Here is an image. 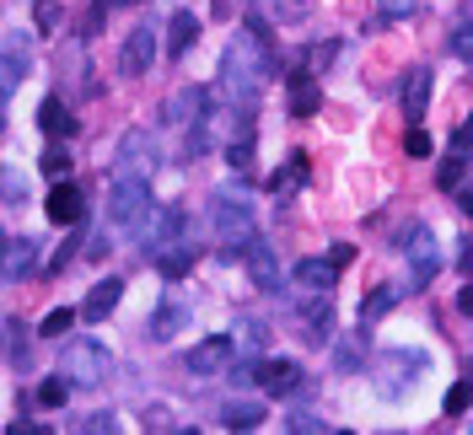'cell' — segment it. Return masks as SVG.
<instances>
[{
	"instance_id": "cell-1",
	"label": "cell",
	"mask_w": 473,
	"mask_h": 435,
	"mask_svg": "<svg viewBox=\"0 0 473 435\" xmlns=\"http://www.w3.org/2000/svg\"><path fill=\"white\" fill-rule=\"evenodd\" d=\"M269 75H275V43H269V38H258V32H242V38L226 48V59H221L226 97H232V108L242 102V113L264 97Z\"/></svg>"
},
{
	"instance_id": "cell-2",
	"label": "cell",
	"mask_w": 473,
	"mask_h": 435,
	"mask_svg": "<svg viewBox=\"0 0 473 435\" xmlns=\"http://www.w3.org/2000/svg\"><path fill=\"white\" fill-rule=\"evenodd\" d=\"M210 221H215V242H221V258H237L248 242H253V204L242 199V194H232V188H221L215 199H210Z\"/></svg>"
},
{
	"instance_id": "cell-3",
	"label": "cell",
	"mask_w": 473,
	"mask_h": 435,
	"mask_svg": "<svg viewBox=\"0 0 473 435\" xmlns=\"http://www.w3.org/2000/svg\"><path fill=\"white\" fill-rule=\"evenodd\" d=\"M145 215H151V178H113V188H108V221H113V231H140L145 226Z\"/></svg>"
},
{
	"instance_id": "cell-4",
	"label": "cell",
	"mask_w": 473,
	"mask_h": 435,
	"mask_svg": "<svg viewBox=\"0 0 473 435\" xmlns=\"http://www.w3.org/2000/svg\"><path fill=\"white\" fill-rule=\"evenodd\" d=\"M113 371V355L97 344V339H70L65 355H59V377L75 382V387H102Z\"/></svg>"
},
{
	"instance_id": "cell-5",
	"label": "cell",
	"mask_w": 473,
	"mask_h": 435,
	"mask_svg": "<svg viewBox=\"0 0 473 435\" xmlns=\"http://www.w3.org/2000/svg\"><path fill=\"white\" fill-rule=\"evenodd\" d=\"M156 167H162L156 135H151V129H129V135L118 140V172H124V178H151Z\"/></svg>"
},
{
	"instance_id": "cell-6",
	"label": "cell",
	"mask_w": 473,
	"mask_h": 435,
	"mask_svg": "<svg viewBox=\"0 0 473 435\" xmlns=\"http://www.w3.org/2000/svg\"><path fill=\"white\" fill-rule=\"evenodd\" d=\"M404 248H409V285H425V280L442 269V248H436V231H431V226H415Z\"/></svg>"
},
{
	"instance_id": "cell-7",
	"label": "cell",
	"mask_w": 473,
	"mask_h": 435,
	"mask_svg": "<svg viewBox=\"0 0 473 435\" xmlns=\"http://www.w3.org/2000/svg\"><path fill=\"white\" fill-rule=\"evenodd\" d=\"M43 215H48L54 226H81V221H86V194H81L70 178H54V194H48Z\"/></svg>"
},
{
	"instance_id": "cell-8",
	"label": "cell",
	"mask_w": 473,
	"mask_h": 435,
	"mask_svg": "<svg viewBox=\"0 0 473 435\" xmlns=\"http://www.w3.org/2000/svg\"><path fill=\"white\" fill-rule=\"evenodd\" d=\"M151 59H156V27H151V22H140V27L124 38L118 70H124V75H145V70H151Z\"/></svg>"
},
{
	"instance_id": "cell-9",
	"label": "cell",
	"mask_w": 473,
	"mask_h": 435,
	"mask_svg": "<svg viewBox=\"0 0 473 435\" xmlns=\"http://www.w3.org/2000/svg\"><path fill=\"white\" fill-rule=\"evenodd\" d=\"M232 355H237V350H232V339H226V334L199 339V344L188 350V371H194V377H215V371H226V366H232Z\"/></svg>"
},
{
	"instance_id": "cell-10",
	"label": "cell",
	"mask_w": 473,
	"mask_h": 435,
	"mask_svg": "<svg viewBox=\"0 0 473 435\" xmlns=\"http://www.w3.org/2000/svg\"><path fill=\"white\" fill-rule=\"evenodd\" d=\"M404 371H415V377H420V371H425V355H420V350H415V355H409V350H388V355H382L377 377H382V393H388V398H399V393L409 387V382H404Z\"/></svg>"
},
{
	"instance_id": "cell-11",
	"label": "cell",
	"mask_w": 473,
	"mask_h": 435,
	"mask_svg": "<svg viewBox=\"0 0 473 435\" xmlns=\"http://www.w3.org/2000/svg\"><path fill=\"white\" fill-rule=\"evenodd\" d=\"M258 387L269 393V398H291L296 387H302V366L296 361H258Z\"/></svg>"
},
{
	"instance_id": "cell-12",
	"label": "cell",
	"mask_w": 473,
	"mask_h": 435,
	"mask_svg": "<svg viewBox=\"0 0 473 435\" xmlns=\"http://www.w3.org/2000/svg\"><path fill=\"white\" fill-rule=\"evenodd\" d=\"M237 258L248 264V274H253V285H258V291H280V264H275L269 242H258V237H253V242H248Z\"/></svg>"
},
{
	"instance_id": "cell-13",
	"label": "cell",
	"mask_w": 473,
	"mask_h": 435,
	"mask_svg": "<svg viewBox=\"0 0 473 435\" xmlns=\"http://www.w3.org/2000/svg\"><path fill=\"white\" fill-rule=\"evenodd\" d=\"M118 296H124V280H118V274H108V280H97V285L86 291V301H81V312H75V318H86V323H102V318L118 307Z\"/></svg>"
},
{
	"instance_id": "cell-14",
	"label": "cell",
	"mask_w": 473,
	"mask_h": 435,
	"mask_svg": "<svg viewBox=\"0 0 473 435\" xmlns=\"http://www.w3.org/2000/svg\"><path fill=\"white\" fill-rule=\"evenodd\" d=\"M38 237H16V242H5V253H0V274L5 280H27L32 269H38Z\"/></svg>"
},
{
	"instance_id": "cell-15",
	"label": "cell",
	"mask_w": 473,
	"mask_h": 435,
	"mask_svg": "<svg viewBox=\"0 0 473 435\" xmlns=\"http://www.w3.org/2000/svg\"><path fill=\"white\" fill-rule=\"evenodd\" d=\"M188 318H194V301H183V296H167V301H162V312L151 318V339H172V334H178Z\"/></svg>"
},
{
	"instance_id": "cell-16",
	"label": "cell",
	"mask_w": 473,
	"mask_h": 435,
	"mask_svg": "<svg viewBox=\"0 0 473 435\" xmlns=\"http://www.w3.org/2000/svg\"><path fill=\"white\" fill-rule=\"evenodd\" d=\"M425 108H431V70H409V81H404V118L420 124Z\"/></svg>"
},
{
	"instance_id": "cell-17",
	"label": "cell",
	"mask_w": 473,
	"mask_h": 435,
	"mask_svg": "<svg viewBox=\"0 0 473 435\" xmlns=\"http://www.w3.org/2000/svg\"><path fill=\"white\" fill-rule=\"evenodd\" d=\"M318 108H323V86H318L307 70H296V75H291V113H296V118H312Z\"/></svg>"
},
{
	"instance_id": "cell-18",
	"label": "cell",
	"mask_w": 473,
	"mask_h": 435,
	"mask_svg": "<svg viewBox=\"0 0 473 435\" xmlns=\"http://www.w3.org/2000/svg\"><path fill=\"white\" fill-rule=\"evenodd\" d=\"M38 129H43V135H65V140H70L81 124H75V113H70L59 97H43V102H38Z\"/></svg>"
},
{
	"instance_id": "cell-19",
	"label": "cell",
	"mask_w": 473,
	"mask_h": 435,
	"mask_svg": "<svg viewBox=\"0 0 473 435\" xmlns=\"http://www.w3.org/2000/svg\"><path fill=\"white\" fill-rule=\"evenodd\" d=\"M156 258V269H162V280H183L188 269H194V258H199V248L194 242H178V248H162V253H151Z\"/></svg>"
},
{
	"instance_id": "cell-20",
	"label": "cell",
	"mask_w": 473,
	"mask_h": 435,
	"mask_svg": "<svg viewBox=\"0 0 473 435\" xmlns=\"http://www.w3.org/2000/svg\"><path fill=\"white\" fill-rule=\"evenodd\" d=\"M194 38H199V16L194 11H172V22H167V54H188Z\"/></svg>"
},
{
	"instance_id": "cell-21",
	"label": "cell",
	"mask_w": 473,
	"mask_h": 435,
	"mask_svg": "<svg viewBox=\"0 0 473 435\" xmlns=\"http://www.w3.org/2000/svg\"><path fill=\"white\" fill-rule=\"evenodd\" d=\"M334 280H339V264H334V258H328V264H323V258H302V264H296V285H302V291H328Z\"/></svg>"
},
{
	"instance_id": "cell-22",
	"label": "cell",
	"mask_w": 473,
	"mask_h": 435,
	"mask_svg": "<svg viewBox=\"0 0 473 435\" xmlns=\"http://www.w3.org/2000/svg\"><path fill=\"white\" fill-rule=\"evenodd\" d=\"M393 307H399V291H393V285H377V291L361 301V328H372V323H377V318H388Z\"/></svg>"
},
{
	"instance_id": "cell-23",
	"label": "cell",
	"mask_w": 473,
	"mask_h": 435,
	"mask_svg": "<svg viewBox=\"0 0 473 435\" xmlns=\"http://www.w3.org/2000/svg\"><path fill=\"white\" fill-rule=\"evenodd\" d=\"M264 334H269V328H264L258 318H242V323H237V339H232V350H242V355H258V350H264Z\"/></svg>"
},
{
	"instance_id": "cell-24",
	"label": "cell",
	"mask_w": 473,
	"mask_h": 435,
	"mask_svg": "<svg viewBox=\"0 0 473 435\" xmlns=\"http://www.w3.org/2000/svg\"><path fill=\"white\" fill-rule=\"evenodd\" d=\"M264 425V404H232L226 409V431H258Z\"/></svg>"
},
{
	"instance_id": "cell-25",
	"label": "cell",
	"mask_w": 473,
	"mask_h": 435,
	"mask_svg": "<svg viewBox=\"0 0 473 435\" xmlns=\"http://www.w3.org/2000/svg\"><path fill=\"white\" fill-rule=\"evenodd\" d=\"M70 167H75V161H70L65 145H48V151L38 156V172H48V178H70Z\"/></svg>"
},
{
	"instance_id": "cell-26",
	"label": "cell",
	"mask_w": 473,
	"mask_h": 435,
	"mask_svg": "<svg viewBox=\"0 0 473 435\" xmlns=\"http://www.w3.org/2000/svg\"><path fill=\"white\" fill-rule=\"evenodd\" d=\"M0 199H11V204H22V199H27V178H22L11 161H0Z\"/></svg>"
},
{
	"instance_id": "cell-27",
	"label": "cell",
	"mask_w": 473,
	"mask_h": 435,
	"mask_svg": "<svg viewBox=\"0 0 473 435\" xmlns=\"http://www.w3.org/2000/svg\"><path fill=\"white\" fill-rule=\"evenodd\" d=\"M436 183H442L447 194H452V188H463V183H469V156H447V167L436 172Z\"/></svg>"
},
{
	"instance_id": "cell-28",
	"label": "cell",
	"mask_w": 473,
	"mask_h": 435,
	"mask_svg": "<svg viewBox=\"0 0 473 435\" xmlns=\"http://www.w3.org/2000/svg\"><path fill=\"white\" fill-rule=\"evenodd\" d=\"M65 398H70L65 377H54V382H43V387H38V409H65Z\"/></svg>"
},
{
	"instance_id": "cell-29",
	"label": "cell",
	"mask_w": 473,
	"mask_h": 435,
	"mask_svg": "<svg viewBox=\"0 0 473 435\" xmlns=\"http://www.w3.org/2000/svg\"><path fill=\"white\" fill-rule=\"evenodd\" d=\"M32 27L38 32H54L59 27V0H32Z\"/></svg>"
},
{
	"instance_id": "cell-30",
	"label": "cell",
	"mask_w": 473,
	"mask_h": 435,
	"mask_svg": "<svg viewBox=\"0 0 473 435\" xmlns=\"http://www.w3.org/2000/svg\"><path fill=\"white\" fill-rule=\"evenodd\" d=\"M70 323H75V312H70V307H59V312H48V318H43V328H38V334H43V339H59V334H70Z\"/></svg>"
},
{
	"instance_id": "cell-31",
	"label": "cell",
	"mask_w": 473,
	"mask_h": 435,
	"mask_svg": "<svg viewBox=\"0 0 473 435\" xmlns=\"http://www.w3.org/2000/svg\"><path fill=\"white\" fill-rule=\"evenodd\" d=\"M452 54H458L463 65H469V59H473V27H469V11L458 16V32H452Z\"/></svg>"
},
{
	"instance_id": "cell-32",
	"label": "cell",
	"mask_w": 473,
	"mask_h": 435,
	"mask_svg": "<svg viewBox=\"0 0 473 435\" xmlns=\"http://www.w3.org/2000/svg\"><path fill=\"white\" fill-rule=\"evenodd\" d=\"M404 151H409V156H431V135H425L420 124H409V135H404Z\"/></svg>"
},
{
	"instance_id": "cell-33",
	"label": "cell",
	"mask_w": 473,
	"mask_h": 435,
	"mask_svg": "<svg viewBox=\"0 0 473 435\" xmlns=\"http://www.w3.org/2000/svg\"><path fill=\"white\" fill-rule=\"evenodd\" d=\"M280 183H307V156L302 151H291V161H285V178H275V188Z\"/></svg>"
},
{
	"instance_id": "cell-34",
	"label": "cell",
	"mask_w": 473,
	"mask_h": 435,
	"mask_svg": "<svg viewBox=\"0 0 473 435\" xmlns=\"http://www.w3.org/2000/svg\"><path fill=\"white\" fill-rule=\"evenodd\" d=\"M420 11V0H382V16L393 22V16H415Z\"/></svg>"
},
{
	"instance_id": "cell-35",
	"label": "cell",
	"mask_w": 473,
	"mask_h": 435,
	"mask_svg": "<svg viewBox=\"0 0 473 435\" xmlns=\"http://www.w3.org/2000/svg\"><path fill=\"white\" fill-rule=\"evenodd\" d=\"M463 409H469V387H463V382H458V387H452V393H447V414H463Z\"/></svg>"
},
{
	"instance_id": "cell-36",
	"label": "cell",
	"mask_w": 473,
	"mask_h": 435,
	"mask_svg": "<svg viewBox=\"0 0 473 435\" xmlns=\"http://www.w3.org/2000/svg\"><path fill=\"white\" fill-rule=\"evenodd\" d=\"M334 54H339V48H334V43H318V48H312V54H307V59H312V70H323V65H328V59H334Z\"/></svg>"
},
{
	"instance_id": "cell-37",
	"label": "cell",
	"mask_w": 473,
	"mask_h": 435,
	"mask_svg": "<svg viewBox=\"0 0 473 435\" xmlns=\"http://www.w3.org/2000/svg\"><path fill=\"white\" fill-rule=\"evenodd\" d=\"M469 140H473V129H469V124H458V129H452V151H458V156H469Z\"/></svg>"
},
{
	"instance_id": "cell-38",
	"label": "cell",
	"mask_w": 473,
	"mask_h": 435,
	"mask_svg": "<svg viewBox=\"0 0 473 435\" xmlns=\"http://www.w3.org/2000/svg\"><path fill=\"white\" fill-rule=\"evenodd\" d=\"M108 5H135V0H108Z\"/></svg>"
},
{
	"instance_id": "cell-39",
	"label": "cell",
	"mask_w": 473,
	"mask_h": 435,
	"mask_svg": "<svg viewBox=\"0 0 473 435\" xmlns=\"http://www.w3.org/2000/svg\"><path fill=\"white\" fill-rule=\"evenodd\" d=\"M0 253H5V231H0Z\"/></svg>"
}]
</instances>
